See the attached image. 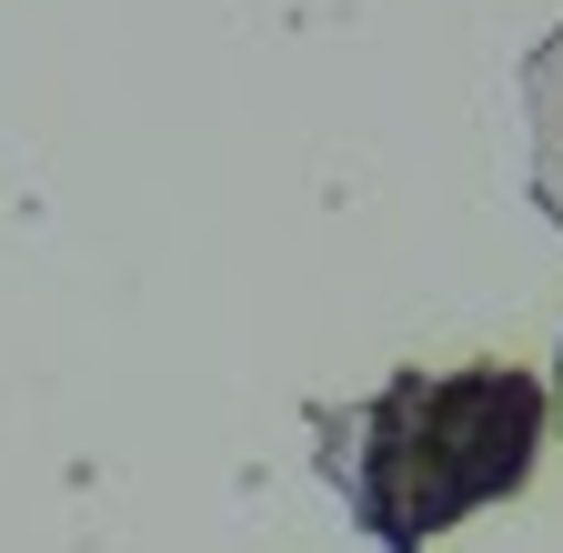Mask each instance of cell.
Masks as SVG:
<instances>
[{"mask_svg": "<svg viewBox=\"0 0 563 553\" xmlns=\"http://www.w3.org/2000/svg\"><path fill=\"white\" fill-rule=\"evenodd\" d=\"M543 433H553L543 373L463 363V373H393L363 402H322L312 463L373 553H433L453 523L514 504L543 473Z\"/></svg>", "mask_w": 563, "mask_h": 553, "instance_id": "obj_1", "label": "cell"}, {"mask_svg": "<svg viewBox=\"0 0 563 553\" xmlns=\"http://www.w3.org/2000/svg\"><path fill=\"white\" fill-rule=\"evenodd\" d=\"M523 121H533V212L563 232V21L523 51Z\"/></svg>", "mask_w": 563, "mask_h": 553, "instance_id": "obj_2", "label": "cell"}, {"mask_svg": "<svg viewBox=\"0 0 563 553\" xmlns=\"http://www.w3.org/2000/svg\"><path fill=\"white\" fill-rule=\"evenodd\" d=\"M543 392H553V423H563V342H553V383Z\"/></svg>", "mask_w": 563, "mask_h": 553, "instance_id": "obj_3", "label": "cell"}]
</instances>
